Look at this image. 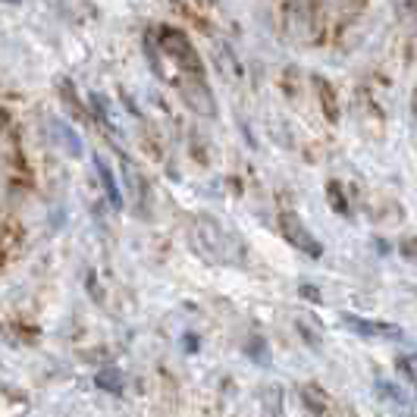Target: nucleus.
<instances>
[{
    "instance_id": "f257e3e1",
    "label": "nucleus",
    "mask_w": 417,
    "mask_h": 417,
    "mask_svg": "<svg viewBox=\"0 0 417 417\" xmlns=\"http://www.w3.org/2000/svg\"><path fill=\"white\" fill-rule=\"evenodd\" d=\"M160 41H163V51L176 60V66L182 69V73L195 76V78H204V63L198 57V51H195V44H188V38L182 35V31L179 29H163Z\"/></svg>"
},
{
    "instance_id": "f03ea898",
    "label": "nucleus",
    "mask_w": 417,
    "mask_h": 417,
    "mask_svg": "<svg viewBox=\"0 0 417 417\" xmlns=\"http://www.w3.org/2000/svg\"><path fill=\"white\" fill-rule=\"evenodd\" d=\"M279 230H282V235H286V239L292 242L298 251H304L308 257H320V254H324V245L314 239V232L302 223V217H298V214H282Z\"/></svg>"
},
{
    "instance_id": "7ed1b4c3",
    "label": "nucleus",
    "mask_w": 417,
    "mask_h": 417,
    "mask_svg": "<svg viewBox=\"0 0 417 417\" xmlns=\"http://www.w3.org/2000/svg\"><path fill=\"white\" fill-rule=\"evenodd\" d=\"M342 326H349L351 333L364 336V339H405L402 326L386 324V320H364V317H358V314H345Z\"/></svg>"
},
{
    "instance_id": "20e7f679",
    "label": "nucleus",
    "mask_w": 417,
    "mask_h": 417,
    "mask_svg": "<svg viewBox=\"0 0 417 417\" xmlns=\"http://www.w3.org/2000/svg\"><path fill=\"white\" fill-rule=\"evenodd\" d=\"M94 170H98V179H101V185H104V192H107V201L113 204V207H123V192H120V185H116L113 167L107 163L104 154H94Z\"/></svg>"
},
{
    "instance_id": "39448f33",
    "label": "nucleus",
    "mask_w": 417,
    "mask_h": 417,
    "mask_svg": "<svg viewBox=\"0 0 417 417\" xmlns=\"http://www.w3.org/2000/svg\"><path fill=\"white\" fill-rule=\"evenodd\" d=\"M57 88H60L63 104H66V107H73V116H76V120H88V110H85V107H82V101H78L76 85H73V82H66V78H60V82H57Z\"/></svg>"
},
{
    "instance_id": "423d86ee",
    "label": "nucleus",
    "mask_w": 417,
    "mask_h": 417,
    "mask_svg": "<svg viewBox=\"0 0 417 417\" xmlns=\"http://www.w3.org/2000/svg\"><path fill=\"white\" fill-rule=\"evenodd\" d=\"M94 386H98V389H107V392H113V396H120V392H123L120 371H101V374H94Z\"/></svg>"
},
{
    "instance_id": "0eeeda50",
    "label": "nucleus",
    "mask_w": 417,
    "mask_h": 417,
    "mask_svg": "<svg viewBox=\"0 0 417 417\" xmlns=\"http://www.w3.org/2000/svg\"><path fill=\"white\" fill-rule=\"evenodd\" d=\"M302 402H304V408H308L311 414H324L326 411L324 398H317V389H314V386H304L302 389Z\"/></svg>"
},
{
    "instance_id": "6e6552de",
    "label": "nucleus",
    "mask_w": 417,
    "mask_h": 417,
    "mask_svg": "<svg viewBox=\"0 0 417 417\" xmlns=\"http://www.w3.org/2000/svg\"><path fill=\"white\" fill-rule=\"evenodd\" d=\"M295 329H298V336H302V339H304V342H308V349H314V351H317V349H320V345H324V339H320V333H314V329H311L308 324H304V320H302V317H298V320H295Z\"/></svg>"
},
{
    "instance_id": "1a4fd4ad",
    "label": "nucleus",
    "mask_w": 417,
    "mask_h": 417,
    "mask_svg": "<svg viewBox=\"0 0 417 417\" xmlns=\"http://www.w3.org/2000/svg\"><path fill=\"white\" fill-rule=\"evenodd\" d=\"M88 104H91V113H94V120H98L101 125H107L110 123V113H107V104H104V98L101 94H88Z\"/></svg>"
},
{
    "instance_id": "9d476101",
    "label": "nucleus",
    "mask_w": 417,
    "mask_h": 417,
    "mask_svg": "<svg viewBox=\"0 0 417 417\" xmlns=\"http://www.w3.org/2000/svg\"><path fill=\"white\" fill-rule=\"evenodd\" d=\"M60 135H63V141H66L69 154H73V157H82V141H78V135H76V129H69V125H66V123H60Z\"/></svg>"
},
{
    "instance_id": "9b49d317",
    "label": "nucleus",
    "mask_w": 417,
    "mask_h": 417,
    "mask_svg": "<svg viewBox=\"0 0 417 417\" xmlns=\"http://www.w3.org/2000/svg\"><path fill=\"white\" fill-rule=\"evenodd\" d=\"M298 295L311 304H324V292H320L317 286H311V282H302V286H298Z\"/></svg>"
},
{
    "instance_id": "f8f14e48",
    "label": "nucleus",
    "mask_w": 417,
    "mask_h": 417,
    "mask_svg": "<svg viewBox=\"0 0 417 417\" xmlns=\"http://www.w3.org/2000/svg\"><path fill=\"white\" fill-rule=\"evenodd\" d=\"M317 88L324 91V101H326V113H329V120H336V101H333V88H329V82H326V78H320V76H317Z\"/></svg>"
},
{
    "instance_id": "ddd939ff",
    "label": "nucleus",
    "mask_w": 417,
    "mask_h": 417,
    "mask_svg": "<svg viewBox=\"0 0 417 417\" xmlns=\"http://www.w3.org/2000/svg\"><path fill=\"white\" fill-rule=\"evenodd\" d=\"M145 53H148V60H151L154 76L157 78H167V73H163V63H160V57H157V51H154V41H145Z\"/></svg>"
},
{
    "instance_id": "4468645a",
    "label": "nucleus",
    "mask_w": 417,
    "mask_h": 417,
    "mask_svg": "<svg viewBox=\"0 0 417 417\" xmlns=\"http://www.w3.org/2000/svg\"><path fill=\"white\" fill-rule=\"evenodd\" d=\"M396 367L402 371L405 380H414V358H411V355H398V358H396Z\"/></svg>"
},
{
    "instance_id": "2eb2a0df",
    "label": "nucleus",
    "mask_w": 417,
    "mask_h": 417,
    "mask_svg": "<svg viewBox=\"0 0 417 417\" xmlns=\"http://www.w3.org/2000/svg\"><path fill=\"white\" fill-rule=\"evenodd\" d=\"M376 386H380V392H383V398H396V402H398V398H402V392H398V389H392L389 386V383H376Z\"/></svg>"
},
{
    "instance_id": "dca6fc26",
    "label": "nucleus",
    "mask_w": 417,
    "mask_h": 417,
    "mask_svg": "<svg viewBox=\"0 0 417 417\" xmlns=\"http://www.w3.org/2000/svg\"><path fill=\"white\" fill-rule=\"evenodd\" d=\"M0 4H19V0H0Z\"/></svg>"
}]
</instances>
